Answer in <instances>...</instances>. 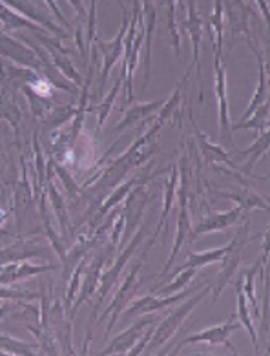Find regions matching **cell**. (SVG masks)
<instances>
[{
  "instance_id": "obj_18",
  "label": "cell",
  "mask_w": 270,
  "mask_h": 356,
  "mask_svg": "<svg viewBox=\"0 0 270 356\" xmlns=\"http://www.w3.org/2000/svg\"><path fill=\"white\" fill-rule=\"evenodd\" d=\"M248 46H251V49L254 51L255 60H258V75H260V77H258V88H255L254 95H252L251 106L246 108V112L241 115L239 121H245V119L251 118L252 113L255 112V108L261 106L265 101H269V66H267L265 59H263V55H261L260 49L255 48V44L252 42V39H248Z\"/></svg>"
},
{
  "instance_id": "obj_8",
  "label": "cell",
  "mask_w": 270,
  "mask_h": 356,
  "mask_svg": "<svg viewBox=\"0 0 270 356\" xmlns=\"http://www.w3.org/2000/svg\"><path fill=\"white\" fill-rule=\"evenodd\" d=\"M115 247L108 243V247L103 250V252L95 256L94 261L90 265H86L83 270V278H81V285H79V296H77V302L74 303V307H71V314H69V320L74 318V314L77 312V309L83 305L86 300L92 298V294L97 293L99 289V280H101V274H103V267L106 264V258H108V254L113 252Z\"/></svg>"
},
{
  "instance_id": "obj_34",
  "label": "cell",
  "mask_w": 270,
  "mask_h": 356,
  "mask_svg": "<svg viewBox=\"0 0 270 356\" xmlns=\"http://www.w3.org/2000/svg\"><path fill=\"white\" fill-rule=\"evenodd\" d=\"M37 346H28L24 341L10 338L6 334H0V351H8L11 355H33Z\"/></svg>"
},
{
  "instance_id": "obj_40",
  "label": "cell",
  "mask_w": 270,
  "mask_h": 356,
  "mask_svg": "<svg viewBox=\"0 0 270 356\" xmlns=\"http://www.w3.org/2000/svg\"><path fill=\"white\" fill-rule=\"evenodd\" d=\"M255 4L260 8L261 17L265 20V24H269V2H267V0H255Z\"/></svg>"
},
{
  "instance_id": "obj_22",
  "label": "cell",
  "mask_w": 270,
  "mask_h": 356,
  "mask_svg": "<svg viewBox=\"0 0 270 356\" xmlns=\"http://www.w3.org/2000/svg\"><path fill=\"white\" fill-rule=\"evenodd\" d=\"M190 121H192V127H194V130H196L197 134V141H199V147H201V154H203V159H205V163H208V165H212V163H225L226 166H232V168H237L234 163H232L230 156L226 154L225 148L223 147H217V145H214V143H210L207 139V136L197 128L196 124V119L192 118L190 115Z\"/></svg>"
},
{
  "instance_id": "obj_32",
  "label": "cell",
  "mask_w": 270,
  "mask_h": 356,
  "mask_svg": "<svg viewBox=\"0 0 270 356\" xmlns=\"http://www.w3.org/2000/svg\"><path fill=\"white\" fill-rule=\"evenodd\" d=\"M0 20L4 22L6 30H17V28H30L33 31H44L42 26L31 24L30 20H26V17L17 15L15 11L8 10L4 6H0Z\"/></svg>"
},
{
  "instance_id": "obj_23",
  "label": "cell",
  "mask_w": 270,
  "mask_h": 356,
  "mask_svg": "<svg viewBox=\"0 0 270 356\" xmlns=\"http://www.w3.org/2000/svg\"><path fill=\"white\" fill-rule=\"evenodd\" d=\"M216 195L217 197H223V200L236 201L237 207L243 210V214H248L254 209L269 210V203L265 200H261L260 195L252 192L248 186H245V191L241 192H216Z\"/></svg>"
},
{
  "instance_id": "obj_36",
  "label": "cell",
  "mask_w": 270,
  "mask_h": 356,
  "mask_svg": "<svg viewBox=\"0 0 270 356\" xmlns=\"http://www.w3.org/2000/svg\"><path fill=\"white\" fill-rule=\"evenodd\" d=\"M123 230H124V212L121 210V212L117 214V218L113 220L112 230H110V234H108V243L112 245V247H115V249H117L119 241H121Z\"/></svg>"
},
{
  "instance_id": "obj_4",
  "label": "cell",
  "mask_w": 270,
  "mask_h": 356,
  "mask_svg": "<svg viewBox=\"0 0 270 356\" xmlns=\"http://www.w3.org/2000/svg\"><path fill=\"white\" fill-rule=\"evenodd\" d=\"M248 229H251V223L248 220H245V223L241 225L237 232L234 234V238L230 239L228 249H226L225 256L221 258V270L217 273L216 276V287H214V293H212V300L214 303L219 302V296H221L223 289L232 282L234 274L239 268L241 261H243V252H245V247L251 243L254 238H248Z\"/></svg>"
},
{
  "instance_id": "obj_15",
  "label": "cell",
  "mask_w": 270,
  "mask_h": 356,
  "mask_svg": "<svg viewBox=\"0 0 270 356\" xmlns=\"http://www.w3.org/2000/svg\"><path fill=\"white\" fill-rule=\"evenodd\" d=\"M164 172H167V170H161V172H158V174H153V176H146V177H144V179H143V177H132V179H130V181H124L123 185H119L117 188H115V192H113V194H110L108 197H106V200H104L103 203L99 205V207H101V209H99L97 212H95L94 220H92V223H90L88 234L90 236L94 234V230L97 229V225L104 220V216L108 214V212L112 209L119 207V203H121V201H123L128 194H130V191H132L133 186L139 185V183H148V181H152L153 177L161 176V174H164Z\"/></svg>"
},
{
  "instance_id": "obj_30",
  "label": "cell",
  "mask_w": 270,
  "mask_h": 356,
  "mask_svg": "<svg viewBox=\"0 0 270 356\" xmlns=\"http://www.w3.org/2000/svg\"><path fill=\"white\" fill-rule=\"evenodd\" d=\"M42 250L37 247L26 243H15L10 249H4L0 252V264H15V261H22V259L30 258V256H40Z\"/></svg>"
},
{
  "instance_id": "obj_21",
  "label": "cell",
  "mask_w": 270,
  "mask_h": 356,
  "mask_svg": "<svg viewBox=\"0 0 270 356\" xmlns=\"http://www.w3.org/2000/svg\"><path fill=\"white\" fill-rule=\"evenodd\" d=\"M232 285L236 289V294H237V312L236 316L239 318V323L241 327H245L248 334H251V340H252V346H254L255 353L260 351V341H258V332H255V327L254 322H252L251 318V307H248V302H246L245 293H243V278H237V280H232Z\"/></svg>"
},
{
  "instance_id": "obj_35",
  "label": "cell",
  "mask_w": 270,
  "mask_h": 356,
  "mask_svg": "<svg viewBox=\"0 0 270 356\" xmlns=\"http://www.w3.org/2000/svg\"><path fill=\"white\" fill-rule=\"evenodd\" d=\"M84 267H86V259H79V265L75 267L74 274H71V282H69L68 294H66V309H68V311L69 307H71V303H74V298L77 296V293H79V285H81V278H83Z\"/></svg>"
},
{
  "instance_id": "obj_29",
  "label": "cell",
  "mask_w": 270,
  "mask_h": 356,
  "mask_svg": "<svg viewBox=\"0 0 270 356\" xmlns=\"http://www.w3.org/2000/svg\"><path fill=\"white\" fill-rule=\"evenodd\" d=\"M123 83H124L123 75H119V79H117V81H115V84H113V88L110 90L108 95H106V97H103V101L99 103V106H97V113H99L97 134L101 132V130H103L104 122H106V119H108L110 112H112L113 103H115V99H117L119 92H121V88H123Z\"/></svg>"
},
{
  "instance_id": "obj_11",
  "label": "cell",
  "mask_w": 270,
  "mask_h": 356,
  "mask_svg": "<svg viewBox=\"0 0 270 356\" xmlns=\"http://www.w3.org/2000/svg\"><path fill=\"white\" fill-rule=\"evenodd\" d=\"M158 322L159 316H155L153 312H148L146 316H143V320L135 322L132 327H128L126 331H123L121 334H117V337L113 338L112 343H110L108 347H104L99 355H128V351L137 343L139 338L143 337V332L146 331V327H150L152 323Z\"/></svg>"
},
{
  "instance_id": "obj_12",
  "label": "cell",
  "mask_w": 270,
  "mask_h": 356,
  "mask_svg": "<svg viewBox=\"0 0 270 356\" xmlns=\"http://www.w3.org/2000/svg\"><path fill=\"white\" fill-rule=\"evenodd\" d=\"M144 185L146 183H139L135 185L130 191L128 194V201H126V207H124V230H123V236L121 239L128 241V238H132L133 230L137 229L139 221L143 218V212H144V207L148 203V197L144 194Z\"/></svg>"
},
{
  "instance_id": "obj_14",
  "label": "cell",
  "mask_w": 270,
  "mask_h": 356,
  "mask_svg": "<svg viewBox=\"0 0 270 356\" xmlns=\"http://www.w3.org/2000/svg\"><path fill=\"white\" fill-rule=\"evenodd\" d=\"M183 28L188 31V35H190V40H192V64L185 75H190L192 70L197 68V77H199V83H201L199 48H201V39H203V19H201V15L197 13L196 0H188V17L183 20Z\"/></svg>"
},
{
  "instance_id": "obj_33",
  "label": "cell",
  "mask_w": 270,
  "mask_h": 356,
  "mask_svg": "<svg viewBox=\"0 0 270 356\" xmlns=\"http://www.w3.org/2000/svg\"><path fill=\"white\" fill-rule=\"evenodd\" d=\"M48 191H49V197H51V201H53L55 214H57V218H59L60 221V227H62V234L66 236L68 234V212H66V203H64L62 195L57 192V188H55L51 181L48 183Z\"/></svg>"
},
{
  "instance_id": "obj_42",
  "label": "cell",
  "mask_w": 270,
  "mask_h": 356,
  "mask_svg": "<svg viewBox=\"0 0 270 356\" xmlns=\"http://www.w3.org/2000/svg\"><path fill=\"white\" fill-rule=\"evenodd\" d=\"M71 2V6L75 8V11H77V15H79V20H83L84 17H86V11H84V6L81 0H69Z\"/></svg>"
},
{
  "instance_id": "obj_44",
  "label": "cell",
  "mask_w": 270,
  "mask_h": 356,
  "mask_svg": "<svg viewBox=\"0 0 270 356\" xmlns=\"http://www.w3.org/2000/svg\"><path fill=\"white\" fill-rule=\"evenodd\" d=\"M117 2H119V6H121V8H123V6H124V2H123V0H117Z\"/></svg>"
},
{
  "instance_id": "obj_37",
  "label": "cell",
  "mask_w": 270,
  "mask_h": 356,
  "mask_svg": "<svg viewBox=\"0 0 270 356\" xmlns=\"http://www.w3.org/2000/svg\"><path fill=\"white\" fill-rule=\"evenodd\" d=\"M97 37V0H92L88 13V35H86V44L92 46L94 39Z\"/></svg>"
},
{
  "instance_id": "obj_43",
  "label": "cell",
  "mask_w": 270,
  "mask_h": 356,
  "mask_svg": "<svg viewBox=\"0 0 270 356\" xmlns=\"http://www.w3.org/2000/svg\"><path fill=\"white\" fill-rule=\"evenodd\" d=\"M8 311H10V305H8V303H4V305L0 307V318H4L6 314H8Z\"/></svg>"
},
{
  "instance_id": "obj_5",
  "label": "cell",
  "mask_w": 270,
  "mask_h": 356,
  "mask_svg": "<svg viewBox=\"0 0 270 356\" xmlns=\"http://www.w3.org/2000/svg\"><path fill=\"white\" fill-rule=\"evenodd\" d=\"M237 329H241V323L237 322L236 314H230V318H228L225 323H221V325L208 327V329H205V331H199V332H196V334H190V337L183 338V340L177 343V347L174 349L172 355H177V353L181 351L183 347L194 346V343L225 346V347H228V349H230L232 355H237V349L232 346V341L228 340L232 332L237 331Z\"/></svg>"
},
{
  "instance_id": "obj_26",
  "label": "cell",
  "mask_w": 270,
  "mask_h": 356,
  "mask_svg": "<svg viewBox=\"0 0 270 356\" xmlns=\"http://www.w3.org/2000/svg\"><path fill=\"white\" fill-rule=\"evenodd\" d=\"M269 145H270L269 128H263L261 132L255 134V141L251 148H246V150H243V152H237L239 156H251V159H248L246 166L243 168V170H245V176L255 177L254 174H252V168L255 166V163L260 161V157L263 156V154H267V150H269Z\"/></svg>"
},
{
  "instance_id": "obj_3",
  "label": "cell",
  "mask_w": 270,
  "mask_h": 356,
  "mask_svg": "<svg viewBox=\"0 0 270 356\" xmlns=\"http://www.w3.org/2000/svg\"><path fill=\"white\" fill-rule=\"evenodd\" d=\"M212 291V283H207L205 285V289H203L201 293L199 294H194V296H188L187 300H185V303H181L179 307L176 309V311L170 314V316H167L164 320H159V325H155V329H153L152 337H150V340H148L146 347H144V351L146 355H152V353H155L158 349H161L164 343H167L170 338L176 334V331L181 327L183 320L190 314L194 309L199 305V303L207 298V294H210Z\"/></svg>"
},
{
  "instance_id": "obj_13",
  "label": "cell",
  "mask_w": 270,
  "mask_h": 356,
  "mask_svg": "<svg viewBox=\"0 0 270 356\" xmlns=\"http://www.w3.org/2000/svg\"><path fill=\"white\" fill-rule=\"evenodd\" d=\"M243 210L239 207H234V209L226 210V212H217V214H212L208 218H203L199 223L192 229L190 238H188V243L196 241L199 236L208 234V232H221V230H226L232 225H236L237 221L243 218Z\"/></svg>"
},
{
  "instance_id": "obj_9",
  "label": "cell",
  "mask_w": 270,
  "mask_h": 356,
  "mask_svg": "<svg viewBox=\"0 0 270 356\" xmlns=\"http://www.w3.org/2000/svg\"><path fill=\"white\" fill-rule=\"evenodd\" d=\"M187 181H185V176L181 179V186H179V216H177V232H176V241H174V247H172V252L168 256L167 259V265L162 268V273L159 274L158 278H164L168 273H170V268H172L174 261H176L177 254L179 250L183 249V245L187 243V238L190 236L192 232V227H190V214H188V197H187Z\"/></svg>"
},
{
  "instance_id": "obj_24",
  "label": "cell",
  "mask_w": 270,
  "mask_h": 356,
  "mask_svg": "<svg viewBox=\"0 0 270 356\" xmlns=\"http://www.w3.org/2000/svg\"><path fill=\"white\" fill-rule=\"evenodd\" d=\"M226 249H228V245L221 247V249H212V250H205V252H194V250L187 249V261L181 265V267L177 268L176 273L172 276H176L179 270H185V268H199V267H207V265L214 264V261H221V258L225 256ZM170 276V278H172Z\"/></svg>"
},
{
  "instance_id": "obj_6",
  "label": "cell",
  "mask_w": 270,
  "mask_h": 356,
  "mask_svg": "<svg viewBox=\"0 0 270 356\" xmlns=\"http://www.w3.org/2000/svg\"><path fill=\"white\" fill-rule=\"evenodd\" d=\"M123 10V24H121V30H119L117 37L110 42L103 40L101 37H95L92 44L97 46V51L103 54V70H101V83H99V95H103V90L106 86V81H108L110 70L117 64V60L123 57L124 51V35L128 30V22H130V13H128L126 6L121 8Z\"/></svg>"
},
{
  "instance_id": "obj_28",
  "label": "cell",
  "mask_w": 270,
  "mask_h": 356,
  "mask_svg": "<svg viewBox=\"0 0 270 356\" xmlns=\"http://www.w3.org/2000/svg\"><path fill=\"white\" fill-rule=\"evenodd\" d=\"M223 22H225V2L223 0H214V11L208 17V24H210L216 54H223V33H225L223 31Z\"/></svg>"
},
{
  "instance_id": "obj_27",
  "label": "cell",
  "mask_w": 270,
  "mask_h": 356,
  "mask_svg": "<svg viewBox=\"0 0 270 356\" xmlns=\"http://www.w3.org/2000/svg\"><path fill=\"white\" fill-rule=\"evenodd\" d=\"M269 112H270V104L269 101L261 104V106L255 108V112L252 113L251 118L245 119V121H237L234 124H230L232 132L236 130H254L255 134L261 132L263 128H269Z\"/></svg>"
},
{
  "instance_id": "obj_7",
  "label": "cell",
  "mask_w": 270,
  "mask_h": 356,
  "mask_svg": "<svg viewBox=\"0 0 270 356\" xmlns=\"http://www.w3.org/2000/svg\"><path fill=\"white\" fill-rule=\"evenodd\" d=\"M214 72H216V97L219 104V130L225 147H234L230 128V115H228V99H226V68L223 54H216L214 57Z\"/></svg>"
},
{
  "instance_id": "obj_20",
  "label": "cell",
  "mask_w": 270,
  "mask_h": 356,
  "mask_svg": "<svg viewBox=\"0 0 270 356\" xmlns=\"http://www.w3.org/2000/svg\"><path fill=\"white\" fill-rule=\"evenodd\" d=\"M48 270H53L51 265H30L22 264V261H15V264H6L4 267L0 268V285H6V283H13L17 280L30 278L35 274L48 273Z\"/></svg>"
},
{
  "instance_id": "obj_17",
  "label": "cell",
  "mask_w": 270,
  "mask_h": 356,
  "mask_svg": "<svg viewBox=\"0 0 270 356\" xmlns=\"http://www.w3.org/2000/svg\"><path fill=\"white\" fill-rule=\"evenodd\" d=\"M226 15H228V26H230V44L237 39V35L243 33L246 40L251 39V26L248 20L254 17L251 8L245 0H226Z\"/></svg>"
},
{
  "instance_id": "obj_2",
  "label": "cell",
  "mask_w": 270,
  "mask_h": 356,
  "mask_svg": "<svg viewBox=\"0 0 270 356\" xmlns=\"http://www.w3.org/2000/svg\"><path fill=\"white\" fill-rule=\"evenodd\" d=\"M155 241H158V238H155V236H152V238L148 239L146 247L143 249V252L139 254L137 261L133 264L132 270H130V273L126 274V278L123 280V283H121V287L117 289V293H115V296H113V300H112V303L108 305V309H106V311H104L101 316H97V325H101V323H103L106 318H110L108 325H106V337H108L110 332H112L113 325L117 323L119 316H121V312L126 309L128 302L132 300L133 294L137 293L139 287H141V285H143L146 280H150V278H141V276H139V273H141V267H143V264L146 261L148 252H150V249H152V245L155 243Z\"/></svg>"
},
{
  "instance_id": "obj_19",
  "label": "cell",
  "mask_w": 270,
  "mask_h": 356,
  "mask_svg": "<svg viewBox=\"0 0 270 356\" xmlns=\"http://www.w3.org/2000/svg\"><path fill=\"white\" fill-rule=\"evenodd\" d=\"M164 101L167 99H158V101H152V103H133L128 110H124V119L119 124H115L112 132L123 134L124 130L132 128L133 124L143 122V119H148L152 113L159 112L162 104H164Z\"/></svg>"
},
{
  "instance_id": "obj_25",
  "label": "cell",
  "mask_w": 270,
  "mask_h": 356,
  "mask_svg": "<svg viewBox=\"0 0 270 356\" xmlns=\"http://www.w3.org/2000/svg\"><path fill=\"white\" fill-rule=\"evenodd\" d=\"M177 181H179V166L174 165L170 168V176L167 179V185H164V200H162V212H161V218H159V223L153 230V234L158 238L161 229L167 225L168 220V214H170V210H172V203H174V197H176V188H177Z\"/></svg>"
},
{
  "instance_id": "obj_31",
  "label": "cell",
  "mask_w": 270,
  "mask_h": 356,
  "mask_svg": "<svg viewBox=\"0 0 270 356\" xmlns=\"http://www.w3.org/2000/svg\"><path fill=\"white\" fill-rule=\"evenodd\" d=\"M196 274L197 268H185V270H179V273L176 274V280H174V282H170L168 285L159 289L158 296H170V294L181 293L183 289H187L188 283L196 278Z\"/></svg>"
},
{
  "instance_id": "obj_16",
  "label": "cell",
  "mask_w": 270,
  "mask_h": 356,
  "mask_svg": "<svg viewBox=\"0 0 270 356\" xmlns=\"http://www.w3.org/2000/svg\"><path fill=\"white\" fill-rule=\"evenodd\" d=\"M141 15H143V24H144V83H143V92L148 88L150 83V72H152V39H153V30H155V22H158V8L153 0H141Z\"/></svg>"
},
{
  "instance_id": "obj_41",
  "label": "cell",
  "mask_w": 270,
  "mask_h": 356,
  "mask_svg": "<svg viewBox=\"0 0 270 356\" xmlns=\"http://www.w3.org/2000/svg\"><path fill=\"white\" fill-rule=\"evenodd\" d=\"M185 2H187V0H162L161 2V6H176V13L177 11H185V8H187V6H185Z\"/></svg>"
},
{
  "instance_id": "obj_10",
  "label": "cell",
  "mask_w": 270,
  "mask_h": 356,
  "mask_svg": "<svg viewBox=\"0 0 270 356\" xmlns=\"http://www.w3.org/2000/svg\"><path fill=\"white\" fill-rule=\"evenodd\" d=\"M197 287H192L188 291L183 289L181 293H176V294H170V296H152V294H148L144 298H139V300H133L130 309L121 312V316L124 318H130V316H143V314H148V312H159V311H164L168 307H174L176 303H181L185 302L192 293H196Z\"/></svg>"
},
{
  "instance_id": "obj_39",
  "label": "cell",
  "mask_w": 270,
  "mask_h": 356,
  "mask_svg": "<svg viewBox=\"0 0 270 356\" xmlns=\"http://www.w3.org/2000/svg\"><path fill=\"white\" fill-rule=\"evenodd\" d=\"M55 170L59 172L60 179L64 181V185H66V191L69 192V195H71V200H75V197L79 195V186L75 185L74 179H71V176H69V174H68V170H64L62 166L55 165Z\"/></svg>"
},
{
  "instance_id": "obj_1",
  "label": "cell",
  "mask_w": 270,
  "mask_h": 356,
  "mask_svg": "<svg viewBox=\"0 0 270 356\" xmlns=\"http://www.w3.org/2000/svg\"><path fill=\"white\" fill-rule=\"evenodd\" d=\"M146 229H148V223H144L143 227H139V229L135 230V234L132 236V239L128 241V245L123 249V252L119 254L117 259L113 261V267H110L106 273L101 274V280H99V298H97V302L94 303L92 314H90L88 329H86V343H84L83 355H86V353H88L90 341H92V338H94V331H95V327H97V311L101 309V305H103V302H104V298L108 296V293L113 289V285H115V283H117V280L121 278V274H123L124 267H126L128 261L132 259V256L135 254V250L139 249V245L144 241V238H146Z\"/></svg>"
},
{
  "instance_id": "obj_38",
  "label": "cell",
  "mask_w": 270,
  "mask_h": 356,
  "mask_svg": "<svg viewBox=\"0 0 270 356\" xmlns=\"http://www.w3.org/2000/svg\"><path fill=\"white\" fill-rule=\"evenodd\" d=\"M39 294L28 293V291H13V289L0 287V300H35Z\"/></svg>"
}]
</instances>
